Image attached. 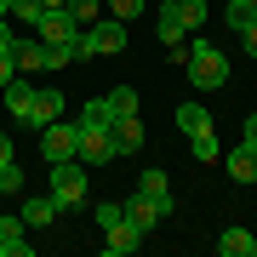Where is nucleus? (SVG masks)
Here are the masks:
<instances>
[{"label": "nucleus", "instance_id": "ddd939ff", "mask_svg": "<svg viewBox=\"0 0 257 257\" xmlns=\"http://www.w3.org/2000/svg\"><path fill=\"white\" fill-rule=\"evenodd\" d=\"M138 240H143V234L132 229L126 217H120L114 229H103V251H109V257H126V251H138Z\"/></svg>", "mask_w": 257, "mask_h": 257}, {"label": "nucleus", "instance_id": "cd10ccee", "mask_svg": "<svg viewBox=\"0 0 257 257\" xmlns=\"http://www.w3.org/2000/svg\"><path fill=\"white\" fill-rule=\"evenodd\" d=\"M240 40H246V52L257 57V23H246V29H240Z\"/></svg>", "mask_w": 257, "mask_h": 257}, {"label": "nucleus", "instance_id": "bb28decb", "mask_svg": "<svg viewBox=\"0 0 257 257\" xmlns=\"http://www.w3.org/2000/svg\"><path fill=\"white\" fill-rule=\"evenodd\" d=\"M23 189V172H18V160H6L0 166V194H18Z\"/></svg>", "mask_w": 257, "mask_h": 257}, {"label": "nucleus", "instance_id": "423d86ee", "mask_svg": "<svg viewBox=\"0 0 257 257\" xmlns=\"http://www.w3.org/2000/svg\"><path fill=\"white\" fill-rule=\"evenodd\" d=\"M86 166H109V160H120V149H114V132L109 126H80V149H74Z\"/></svg>", "mask_w": 257, "mask_h": 257}, {"label": "nucleus", "instance_id": "9b49d317", "mask_svg": "<svg viewBox=\"0 0 257 257\" xmlns=\"http://www.w3.org/2000/svg\"><path fill=\"white\" fill-rule=\"evenodd\" d=\"M57 211H63V206H57V200H52V194H29V200H23V211H18V217H23V229H46V223L57 217Z\"/></svg>", "mask_w": 257, "mask_h": 257}, {"label": "nucleus", "instance_id": "b1692460", "mask_svg": "<svg viewBox=\"0 0 257 257\" xmlns=\"http://www.w3.org/2000/svg\"><path fill=\"white\" fill-rule=\"evenodd\" d=\"M189 149H194V160H217L223 149H217V132H200V138H189Z\"/></svg>", "mask_w": 257, "mask_h": 257}, {"label": "nucleus", "instance_id": "f3484780", "mask_svg": "<svg viewBox=\"0 0 257 257\" xmlns=\"http://www.w3.org/2000/svg\"><path fill=\"white\" fill-rule=\"evenodd\" d=\"M177 132H183V138H200V132H211L206 103H183V109H177Z\"/></svg>", "mask_w": 257, "mask_h": 257}, {"label": "nucleus", "instance_id": "1a4fd4ad", "mask_svg": "<svg viewBox=\"0 0 257 257\" xmlns=\"http://www.w3.org/2000/svg\"><path fill=\"white\" fill-rule=\"evenodd\" d=\"M109 132H114V149H120V155H138V149L149 143V132H143V120H138V114H114V126H109Z\"/></svg>", "mask_w": 257, "mask_h": 257}, {"label": "nucleus", "instance_id": "a211bd4d", "mask_svg": "<svg viewBox=\"0 0 257 257\" xmlns=\"http://www.w3.org/2000/svg\"><path fill=\"white\" fill-rule=\"evenodd\" d=\"M251 240H257V234H246V229L229 223V229L217 234V251H223V257H251Z\"/></svg>", "mask_w": 257, "mask_h": 257}, {"label": "nucleus", "instance_id": "0eeeda50", "mask_svg": "<svg viewBox=\"0 0 257 257\" xmlns=\"http://www.w3.org/2000/svg\"><path fill=\"white\" fill-rule=\"evenodd\" d=\"M155 35H160L166 46L177 52V63H183V35H189V23H183V12H177V0H166V6H160V18H155Z\"/></svg>", "mask_w": 257, "mask_h": 257}, {"label": "nucleus", "instance_id": "5701e85b", "mask_svg": "<svg viewBox=\"0 0 257 257\" xmlns=\"http://www.w3.org/2000/svg\"><path fill=\"white\" fill-rule=\"evenodd\" d=\"M109 109L114 114H138V92H132V86H114V92H109Z\"/></svg>", "mask_w": 257, "mask_h": 257}, {"label": "nucleus", "instance_id": "dca6fc26", "mask_svg": "<svg viewBox=\"0 0 257 257\" xmlns=\"http://www.w3.org/2000/svg\"><path fill=\"white\" fill-rule=\"evenodd\" d=\"M0 92H6V109H12V120H29V109H35V86H23V80H6Z\"/></svg>", "mask_w": 257, "mask_h": 257}, {"label": "nucleus", "instance_id": "9d476101", "mask_svg": "<svg viewBox=\"0 0 257 257\" xmlns=\"http://www.w3.org/2000/svg\"><path fill=\"white\" fill-rule=\"evenodd\" d=\"M63 103H69V97H63V92H52V86H46V92H35V109H29L23 126H35V132H40V126H52V120L63 114Z\"/></svg>", "mask_w": 257, "mask_h": 257}, {"label": "nucleus", "instance_id": "c756f323", "mask_svg": "<svg viewBox=\"0 0 257 257\" xmlns=\"http://www.w3.org/2000/svg\"><path fill=\"white\" fill-rule=\"evenodd\" d=\"M6 160H12V138L0 132V166H6Z\"/></svg>", "mask_w": 257, "mask_h": 257}, {"label": "nucleus", "instance_id": "2f4dec72", "mask_svg": "<svg viewBox=\"0 0 257 257\" xmlns=\"http://www.w3.org/2000/svg\"><path fill=\"white\" fill-rule=\"evenodd\" d=\"M251 257H257V240H251Z\"/></svg>", "mask_w": 257, "mask_h": 257}, {"label": "nucleus", "instance_id": "f03ea898", "mask_svg": "<svg viewBox=\"0 0 257 257\" xmlns=\"http://www.w3.org/2000/svg\"><path fill=\"white\" fill-rule=\"evenodd\" d=\"M92 52H103V57L126 52V23H120V18H97L92 29H80V40H74V63L92 57Z\"/></svg>", "mask_w": 257, "mask_h": 257}, {"label": "nucleus", "instance_id": "f8f14e48", "mask_svg": "<svg viewBox=\"0 0 257 257\" xmlns=\"http://www.w3.org/2000/svg\"><path fill=\"white\" fill-rule=\"evenodd\" d=\"M138 194H149V200H160V211L172 217V183H166V172H160V166H149V172L138 177Z\"/></svg>", "mask_w": 257, "mask_h": 257}, {"label": "nucleus", "instance_id": "2eb2a0df", "mask_svg": "<svg viewBox=\"0 0 257 257\" xmlns=\"http://www.w3.org/2000/svg\"><path fill=\"white\" fill-rule=\"evenodd\" d=\"M229 177H234V183H257V149L251 143L229 149Z\"/></svg>", "mask_w": 257, "mask_h": 257}, {"label": "nucleus", "instance_id": "4be33fe9", "mask_svg": "<svg viewBox=\"0 0 257 257\" xmlns=\"http://www.w3.org/2000/svg\"><path fill=\"white\" fill-rule=\"evenodd\" d=\"M80 126H114V109H109V97H97V103H86V114H80Z\"/></svg>", "mask_w": 257, "mask_h": 257}, {"label": "nucleus", "instance_id": "6ab92c4d", "mask_svg": "<svg viewBox=\"0 0 257 257\" xmlns=\"http://www.w3.org/2000/svg\"><path fill=\"white\" fill-rule=\"evenodd\" d=\"M12 57H18L23 74H40V69H46V46H40V40H18V52H12Z\"/></svg>", "mask_w": 257, "mask_h": 257}, {"label": "nucleus", "instance_id": "6e6552de", "mask_svg": "<svg viewBox=\"0 0 257 257\" xmlns=\"http://www.w3.org/2000/svg\"><path fill=\"white\" fill-rule=\"evenodd\" d=\"M120 211H126V223H132L138 234H149V229L166 217V211H160V200H149V194H132V200H120Z\"/></svg>", "mask_w": 257, "mask_h": 257}, {"label": "nucleus", "instance_id": "a878e982", "mask_svg": "<svg viewBox=\"0 0 257 257\" xmlns=\"http://www.w3.org/2000/svg\"><path fill=\"white\" fill-rule=\"evenodd\" d=\"M103 6H109V18H120V23H132L143 12V0H103Z\"/></svg>", "mask_w": 257, "mask_h": 257}, {"label": "nucleus", "instance_id": "393cba45", "mask_svg": "<svg viewBox=\"0 0 257 257\" xmlns=\"http://www.w3.org/2000/svg\"><path fill=\"white\" fill-rule=\"evenodd\" d=\"M92 217H97V229H114V223L126 217V211H120L114 200H97V206H92Z\"/></svg>", "mask_w": 257, "mask_h": 257}, {"label": "nucleus", "instance_id": "20e7f679", "mask_svg": "<svg viewBox=\"0 0 257 257\" xmlns=\"http://www.w3.org/2000/svg\"><path fill=\"white\" fill-rule=\"evenodd\" d=\"M74 149H80V126H69V120L40 126V155H46V166H57V160H80Z\"/></svg>", "mask_w": 257, "mask_h": 257}, {"label": "nucleus", "instance_id": "f257e3e1", "mask_svg": "<svg viewBox=\"0 0 257 257\" xmlns=\"http://www.w3.org/2000/svg\"><path fill=\"white\" fill-rule=\"evenodd\" d=\"M183 69H189V86L194 92H217V86H229V57H223L211 40H194L183 52Z\"/></svg>", "mask_w": 257, "mask_h": 257}, {"label": "nucleus", "instance_id": "4468645a", "mask_svg": "<svg viewBox=\"0 0 257 257\" xmlns=\"http://www.w3.org/2000/svg\"><path fill=\"white\" fill-rule=\"evenodd\" d=\"M0 251L6 257H35V246L23 240V217H0Z\"/></svg>", "mask_w": 257, "mask_h": 257}, {"label": "nucleus", "instance_id": "7ed1b4c3", "mask_svg": "<svg viewBox=\"0 0 257 257\" xmlns=\"http://www.w3.org/2000/svg\"><path fill=\"white\" fill-rule=\"evenodd\" d=\"M46 172H52V200L57 206H80L86 200V160H57Z\"/></svg>", "mask_w": 257, "mask_h": 257}, {"label": "nucleus", "instance_id": "39448f33", "mask_svg": "<svg viewBox=\"0 0 257 257\" xmlns=\"http://www.w3.org/2000/svg\"><path fill=\"white\" fill-rule=\"evenodd\" d=\"M35 40H40V46H63V52H74V40H80V23H74L69 12H46V18L35 23Z\"/></svg>", "mask_w": 257, "mask_h": 257}, {"label": "nucleus", "instance_id": "412c9836", "mask_svg": "<svg viewBox=\"0 0 257 257\" xmlns=\"http://www.w3.org/2000/svg\"><path fill=\"white\" fill-rule=\"evenodd\" d=\"M246 23H257V0H229V29L240 35Z\"/></svg>", "mask_w": 257, "mask_h": 257}, {"label": "nucleus", "instance_id": "7c9ffc66", "mask_svg": "<svg viewBox=\"0 0 257 257\" xmlns=\"http://www.w3.org/2000/svg\"><path fill=\"white\" fill-rule=\"evenodd\" d=\"M40 6H46V12H63V6H69V0H40Z\"/></svg>", "mask_w": 257, "mask_h": 257}, {"label": "nucleus", "instance_id": "c85d7f7f", "mask_svg": "<svg viewBox=\"0 0 257 257\" xmlns=\"http://www.w3.org/2000/svg\"><path fill=\"white\" fill-rule=\"evenodd\" d=\"M246 143L257 149V114H246Z\"/></svg>", "mask_w": 257, "mask_h": 257}, {"label": "nucleus", "instance_id": "aec40b11", "mask_svg": "<svg viewBox=\"0 0 257 257\" xmlns=\"http://www.w3.org/2000/svg\"><path fill=\"white\" fill-rule=\"evenodd\" d=\"M63 12H69V18H74V23H80V29H92V23L103 18V0H69V6H63Z\"/></svg>", "mask_w": 257, "mask_h": 257}]
</instances>
